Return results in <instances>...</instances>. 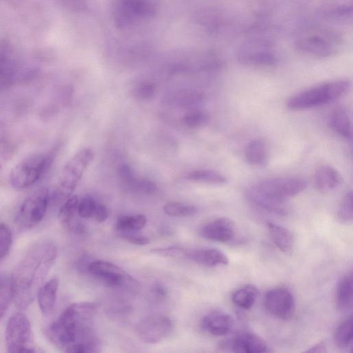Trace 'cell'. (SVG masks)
I'll list each match as a JSON object with an SVG mask.
<instances>
[{
	"label": "cell",
	"mask_w": 353,
	"mask_h": 353,
	"mask_svg": "<svg viewBox=\"0 0 353 353\" xmlns=\"http://www.w3.org/2000/svg\"><path fill=\"white\" fill-rule=\"evenodd\" d=\"M352 273L344 275L338 283L336 292V305L341 312H347L352 307Z\"/></svg>",
	"instance_id": "obj_24"
},
{
	"label": "cell",
	"mask_w": 353,
	"mask_h": 353,
	"mask_svg": "<svg viewBox=\"0 0 353 353\" xmlns=\"http://www.w3.org/2000/svg\"><path fill=\"white\" fill-rule=\"evenodd\" d=\"M117 233L119 237L134 245H145L150 243L148 237L137 234L136 232H121Z\"/></svg>",
	"instance_id": "obj_41"
},
{
	"label": "cell",
	"mask_w": 353,
	"mask_h": 353,
	"mask_svg": "<svg viewBox=\"0 0 353 353\" xmlns=\"http://www.w3.org/2000/svg\"><path fill=\"white\" fill-rule=\"evenodd\" d=\"M58 146H54L48 152L31 154L15 165L9 175L12 187L23 190L36 183L51 167Z\"/></svg>",
	"instance_id": "obj_3"
},
{
	"label": "cell",
	"mask_w": 353,
	"mask_h": 353,
	"mask_svg": "<svg viewBox=\"0 0 353 353\" xmlns=\"http://www.w3.org/2000/svg\"><path fill=\"white\" fill-rule=\"evenodd\" d=\"M351 81L347 79L324 83L300 92L286 101V108L297 111L327 104L344 96L350 89Z\"/></svg>",
	"instance_id": "obj_2"
},
{
	"label": "cell",
	"mask_w": 353,
	"mask_h": 353,
	"mask_svg": "<svg viewBox=\"0 0 353 353\" xmlns=\"http://www.w3.org/2000/svg\"><path fill=\"white\" fill-rule=\"evenodd\" d=\"M2 67H3L2 65L0 63V72H1V70L2 69Z\"/></svg>",
	"instance_id": "obj_46"
},
{
	"label": "cell",
	"mask_w": 353,
	"mask_h": 353,
	"mask_svg": "<svg viewBox=\"0 0 353 353\" xmlns=\"http://www.w3.org/2000/svg\"><path fill=\"white\" fill-rule=\"evenodd\" d=\"M109 216L108 208L103 203H97L92 217L97 222H104Z\"/></svg>",
	"instance_id": "obj_43"
},
{
	"label": "cell",
	"mask_w": 353,
	"mask_h": 353,
	"mask_svg": "<svg viewBox=\"0 0 353 353\" xmlns=\"http://www.w3.org/2000/svg\"><path fill=\"white\" fill-rule=\"evenodd\" d=\"M259 290L256 286L247 284L236 289L232 295V302L239 307L250 309L256 302Z\"/></svg>",
	"instance_id": "obj_26"
},
{
	"label": "cell",
	"mask_w": 353,
	"mask_h": 353,
	"mask_svg": "<svg viewBox=\"0 0 353 353\" xmlns=\"http://www.w3.org/2000/svg\"><path fill=\"white\" fill-rule=\"evenodd\" d=\"M264 305L271 314L280 319L289 320L295 313V299L286 288L268 290L264 297Z\"/></svg>",
	"instance_id": "obj_12"
},
{
	"label": "cell",
	"mask_w": 353,
	"mask_h": 353,
	"mask_svg": "<svg viewBox=\"0 0 353 353\" xmlns=\"http://www.w3.org/2000/svg\"><path fill=\"white\" fill-rule=\"evenodd\" d=\"M338 219L342 223H348L352 220V192H347L341 199L338 211Z\"/></svg>",
	"instance_id": "obj_34"
},
{
	"label": "cell",
	"mask_w": 353,
	"mask_h": 353,
	"mask_svg": "<svg viewBox=\"0 0 353 353\" xmlns=\"http://www.w3.org/2000/svg\"><path fill=\"white\" fill-rule=\"evenodd\" d=\"M244 155L246 161L255 167L265 166L269 159L266 143L260 139H253L248 143Z\"/></svg>",
	"instance_id": "obj_21"
},
{
	"label": "cell",
	"mask_w": 353,
	"mask_h": 353,
	"mask_svg": "<svg viewBox=\"0 0 353 353\" xmlns=\"http://www.w3.org/2000/svg\"><path fill=\"white\" fill-rule=\"evenodd\" d=\"M15 144L4 123L0 121V169L12 158Z\"/></svg>",
	"instance_id": "obj_28"
},
{
	"label": "cell",
	"mask_w": 353,
	"mask_h": 353,
	"mask_svg": "<svg viewBox=\"0 0 353 353\" xmlns=\"http://www.w3.org/2000/svg\"><path fill=\"white\" fill-rule=\"evenodd\" d=\"M152 11V5L146 0H115L113 6L114 21L120 27L150 16Z\"/></svg>",
	"instance_id": "obj_11"
},
{
	"label": "cell",
	"mask_w": 353,
	"mask_h": 353,
	"mask_svg": "<svg viewBox=\"0 0 353 353\" xmlns=\"http://www.w3.org/2000/svg\"><path fill=\"white\" fill-rule=\"evenodd\" d=\"M210 119L208 112L201 110H193L182 118L183 123L190 128H198L205 125Z\"/></svg>",
	"instance_id": "obj_33"
},
{
	"label": "cell",
	"mask_w": 353,
	"mask_h": 353,
	"mask_svg": "<svg viewBox=\"0 0 353 353\" xmlns=\"http://www.w3.org/2000/svg\"><path fill=\"white\" fill-rule=\"evenodd\" d=\"M13 301V288L12 279H0V320L6 312Z\"/></svg>",
	"instance_id": "obj_31"
},
{
	"label": "cell",
	"mask_w": 353,
	"mask_h": 353,
	"mask_svg": "<svg viewBox=\"0 0 353 353\" xmlns=\"http://www.w3.org/2000/svg\"><path fill=\"white\" fill-rule=\"evenodd\" d=\"M79 203V196L76 194L71 195L63 202L59 212V219L62 225L74 232H77L82 225L76 219Z\"/></svg>",
	"instance_id": "obj_19"
},
{
	"label": "cell",
	"mask_w": 353,
	"mask_h": 353,
	"mask_svg": "<svg viewBox=\"0 0 353 353\" xmlns=\"http://www.w3.org/2000/svg\"><path fill=\"white\" fill-rule=\"evenodd\" d=\"M330 128L339 135L347 139H352V127L350 116L343 107L334 109L329 117Z\"/></svg>",
	"instance_id": "obj_20"
},
{
	"label": "cell",
	"mask_w": 353,
	"mask_h": 353,
	"mask_svg": "<svg viewBox=\"0 0 353 353\" xmlns=\"http://www.w3.org/2000/svg\"><path fill=\"white\" fill-rule=\"evenodd\" d=\"M147 218L143 214L128 215L120 217L116 223L117 232H138L145 228Z\"/></svg>",
	"instance_id": "obj_30"
},
{
	"label": "cell",
	"mask_w": 353,
	"mask_h": 353,
	"mask_svg": "<svg viewBox=\"0 0 353 353\" xmlns=\"http://www.w3.org/2000/svg\"><path fill=\"white\" fill-rule=\"evenodd\" d=\"M1 279V278H0Z\"/></svg>",
	"instance_id": "obj_47"
},
{
	"label": "cell",
	"mask_w": 353,
	"mask_h": 353,
	"mask_svg": "<svg viewBox=\"0 0 353 353\" xmlns=\"http://www.w3.org/2000/svg\"><path fill=\"white\" fill-rule=\"evenodd\" d=\"M59 284V279L53 278L43 283L39 289L37 298L39 309L43 314H48L54 309L57 301Z\"/></svg>",
	"instance_id": "obj_18"
},
{
	"label": "cell",
	"mask_w": 353,
	"mask_h": 353,
	"mask_svg": "<svg viewBox=\"0 0 353 353\" xmlns=\"http://www.w3.org/2000/svg\"><path fill=\"white\" fill-rule=\"evenodd\" d=\"M87 271L107 287L122 288L132 294L140 290L141 285L137 280L110 262L93 261L89 263Z\"/></svg>",
	"instance_id": "obj_6"
},
{
	"label": "cell",
	"mask_w": 353,
	"mask_h": 353,
	"mask_svg": "<svg viewBox=\"0 0 353 353\" xmlns=\"http://www.w3.org/2000/svg\"><path fill=\"white\" fill-rule=\"evenodd\" d=\"M267 228L275 245L285 253L290 252L294 245V237L287 228L274 223H267Z\"/></svg>",
	"instance_id": "obj_22"
},
{
	"label": "cell",
	"mask_w": 353,
	"mask_h": 353,
	"mask_svg": "<svg viewBox=\"0 0 353 353\" xmlns=\"http://www.w3.org/2000/svg\"><path fill=\"white\" fill-rule=\"evenodd\" d=\"M186 179L191 181L211 185H222L227 183V177L222 173L209 169L193 170L188 172Z\"/></svg>",
	"instance_id": "obj_27"
},
{
	"label": "cell",
	"mask_w": 353,
	"mask_h": 353,
	"mask_svg": "<svg viewBox=\"0 0 353 353\" xmlns=\"http://www.w3.org/2000/svg\"><path fill=\"white\" fill-rule=\"evenodd\" d=\"M239 61L249 65L272 66L275 65L276 59L268 50L256 48L243 51L239 55Z\"/></svg>",
	"instance_id": "obj_25"
},
{
	"label": "cell",
	"mask_w": 353,
	"mask_h": 353,
	"mask_svg": "<svg viewBox=\"0 0 353 353\" xmlns=\"http://www.w3.org/2000/svg\"><path fill=\"white\" fill-rule=\"evenodd\" d=\"M335 345L340 349H346L352 343V318L350 316L336 327L334 335Z\"/></svg>",
	"instance_id": "obj_29"
},
{
	"label": "cell",
	"mask_w": 353,
	"mask_h": 353,
	"mask_svg": "<svg viewBox=\"0 0 353 353\" xmlns=\"http://www.w3.org/2000/svg\"><path fill=\"white\" fill-rule=\"evenodd\" d=\"M200 235L210 241L226 243L232 241L236 234L235 224L227 217L214 219L201 226Z\"/></svg>",
	"instance_id": "obj_13"
},
{
	"label": "cell",
	"mask_w": 353,
	"mask_h": 353,
	"mask_svg": "<svg viewBox=\"0 0 353 353\" xmlns=\"http://www.w3.org/2000/svg\"><path fill=\"white\" fill-rule=\"evenodd\" d=\"M342 43V37L336 30L325 27H310L300 32L296 45L305 54L327 57L335 54Z\"/></svg>",
	"instance_id": "obj_4"
},
{
	"label": "cell",
	"mask_w": 353,
	"mask_h": 353,
	"mask_svg": "<svg viewBox=\"0 0 353 353\" xmlns=\"http://www.w3.org/2000/svg\"><path fill=\"white\" fill-rule=\"evenodd\" d=\"M173 330V323L167 316H148L137 324L136 332L144 343H157L168 336Z\"/></svg>",
	"instance_id": "obj_10"
},
{
	"label": "cell",
	"mask_w": 353,
	"mask_h": 353,
	"mask_svg": "<svg viewBox=\"0 0 353 353\" xmlns=\"http://www.w3.org/2000/svg\"><path fill=\"white\" fill-rule=\"evenodd\" d=\"M188 256L195 263L207 266L226 265L229 259L222 251L216 248L196 249L188 252Z\"/></svg>",
	"instance_id": "obj_17"
},
{
	"label": "cell",
	"mask_w": 353,
	"mask_h": 353,
	"mask_svg": "<svg viewBox=\"0 0 353 353\" xmlns=\"http://www.w3.org/2000/svg\"><path fill=\"white\" fill-rule=\"evenodd\" d=\"M307 184L306 180L302 177L288 176L263 180L252 188L266 197L285 202L288 199L303 192Z\"/></svg>",
	"instance_id": "obj_8"
},
{
	"label": "cell",
	"mask_w": 353,
	"mask_h": 353,
	"mask_svg": "<svg viewBox=\"0 0 353 353\" xmlns=\"http://www.w3.org/2000/svg\"><path fill=\"white\" fill-rule=\"evenodd\" d=\"M50 196L46 188H40L29 196L21 204L18 221L21 226L29 228L43 219L50 203Z\"/></svg>",
	"instance_id": "obj_9"
},
{
	"label": "cell",
	"mask_w": 353,
	"mask_h": 353,
	"mask_svg": "<svg viewBox=\"0 0 353 353\" xmlns=\"http://www.w3.org/2000/svg\"><path fill=\"white\" fill-rule=\"evenodd\" d=\"M127 188L133 192L143 195H152L157 190L156 184L147 179H135Z\"/></svg>",
	"instance_id": "obj_35"
},
{
	"label": "cell",
	"mask_w": 353,
	"mask_h": 353,
	"mask_svg": "<svg viewBox=\"0 0 353 353\" xmlns=\"http://www.w3.org/2000/svg\"><path fill=\"white\" fill-rule=\"evenodd\" d=\"M151 293L158 300H163L168 296L166 288L161 283L156 282L151 288Z\"/></svg>",
	"instance_id": "obj_44"
},
{
	"label": "cell",
	"mask_w": 353,
	"mask_h": 353,
	"mask_svg": "<svg viewBox=\"0 0 353 353\" xmlns=\"http://www.w3.org/2000/svg\"><path fill=\"white\" fill-rule=\"evenodd\" d=\"M12 242V233L5 223H0V261L9 252Z\"/></svg>",
	"instance_id": "obj_36"
},
{
	"label": "cell",
	"mask_w": 353,
	"mask_h": 353,
	"mask_svg": "<svg viewBox=\"0 0 353 353\" xmlns=\"http://www.w3.org/2000/svg\"><path fill=\"white\" fill-rule=\"evenodd\" d=\"M234 352L259 353L269 352L267 343L252 332H243L221 345Z\"/></svg>",
	"instance_id": "obj_14"
},
{
	"label": "cell",
	"mask_w": 353,
	"mask_h": 353,
	"mask_svg": "<svg viewBox=\"0 0 353 353\" xmlns=\"http://www.w3.org/2000/svg\"><path fill=\"white\" fill-rule=\"evenodd\" d=\"M178 99H179L178 103L182 106L190 107L201 103L203 100V95L197 91L189 90L183 92Z\"/></svg>",
	"instance_id": "obj_38"
},
{
	"label": "cell",
	"mask_w": 353,
	"mask_h": 353,
	"mask_svg": "<svg viewBox=\"0 0 353 353\" xmlns=\"http://www.w3.org/2000/svg\"><path fill=\"white\" fill-rule=\"evenodd\" d=\"M156 85L152 83H143L136 87L134 96L141 101L151 99L156 94Z\"/></svg>",
	"instance_id": "obj_40"
},
{
	"label": "cell",
	"mask_w": 353,
	"mask_h": 353,
	"mask_svg": "<svg viewBox=\"0 0 353 353\" xmlns=\"http://www.w3.org/2000/svg\"><path fill=\"white\" fill-rule=\"evenodd\" d=\"M165 214L174 217H186L194 215L197 209L194 205H185L177 202H171L163 206Z\"/></svg>",
	"instance_id": "obj_32"
},
{
	"label": "cell",
	"mask_w": 353,
	"mask_h": 353,
	"mask_svg": "<svg viewBox=\"0 0 353 353\" xmlns=\"http://www.w3.org/2000/svg\"><path fill=\"white\" fill-rule=\"evenodd\" d=\"M151 252L154 254L168 258L182 259L188 256V252L179 246L154 248L151 250Z\"/></svg>",
	"instance_id": "obj_37"
},
{
	"label": "cell",
	"mask_w": 353,
	"mask_h": 353,
	"mask_svg": "<svg viewBox=\"0 0 353 353\" xmlns=\"http://www.w3.org/2000/svg\"><path fill=\"white\" fill-rule=\"evenodd\" d=\"M93 157V152L90 149L83 148L77 152L66 163L52 195V199L54 203L64 202L72 195L78 182Z\"/></svg>",
	"instance_id": "obj_5"
},
{
	"label": "cell",
	"mask_w": 353,
	"mask_h": 353,
	"mask_svg": "<svg viewBox=\"0 0 353 353\" xmlns=\"http://www.w3.org/2000/svg\"><path fill=\"white\" fill-rule=\"evenodd\" d=\"M342 181L340 173L330 165H321L316 170L313 176L315 188L323 193L328 192L337 188Z\"/></svg>",
	"instance_id": "obj_16"
},
{
	"label": "cell",
	"mask_w": 353,
	"mask_h": 353,
	"mask_svg": "<svg viewBox=\"0 0 353 353\" xmlns=\"http://www.w3.org/2000/svg\"><path fill=\"white\" fill-rule=\"evenodd\" d=\"M57 255V247L49 240L39 241L28 249L11 278L16 306L25 309L31 304Z\"/></svg>",
	"instance_id": "obj_1"
},
{
	"label": "cell",
	"mask_w": 353,
	"mask_h": 353,
	"mask_svg": "<svg viewBox=\"0 0 353 353\" xmlns=\"http://www.w3.org/2000/svg\"><path fill=\"white\" fill-rule=\"evenodd\" d=\"M32 328L28 317L22 313H16L8 320L5 332L6 346L8 352L32 353Z\"/></svg>",
	"instance_id": "obj_7"
},
{
	"label": "cell",
	"mask_w": 353,
	"mask_h": 353,
	"mask_svg": "<svg viewBox=\"0 0 353 353\" xmlns=\"http://www.w3.org/2000/svg\"><path fill=\"white\" fill-rule=\"evenodd\" d=\"M232 317L223 311H213L203 316L200 321L201 327L214 336H225L232 329Z\"/></svg>",
	"instance_id": "obj_15"
},
{
	"label": "cell",
	"mask_w": 353,
	"mask_h": 353,
	"mask_svg": "<svg viewBox=\"0 0 353 353\" xmlns=\"http://www.w3.org/2000/svg\"><path fill=\"white\" fill-rule=\"evenodd\" d=\"M326 352V345L323 341L319 342L305 351V352L312 353H325Z\"/></svg>",
	"instance_id": "obj_45"
},
{
	"label": "cell",
	"mask_w": 353,
	"mask_h": 353,
	"mask_svg": "<svg viewBox=\"0 0 353 353\" xmlns=\"http://www.w3.org/2000/svg\"><path fill=\"white\" fill-rule=\"evenodd\" d=\"M246 195L250 202L263 210L279 215H285L288 213V208L285 202L278 201L266 197L253 188L248 190Z\"/></svg>",
	"instance_id": "obj_23"
},
{
	"label": "cell",
	"mask_w": 353,
	"mask_h": 353,
	"mask_svg": "<svg viewBox=\"0 0 353 353\" xmlns=\"http://www.w3.org/2000/svg\"><path fill=\"white\" fill-rule=\"evenodd\" d=\"M97 201L90 196H85L79 201L78 215L83 219L92 218Z\"/></svg>",
	"instance_id": "obj_39"
},
{
	"label": "cell",
	"mask_w": 353,
	"mask_h": 353,
	"mask_svg": "<svg viewBox=\"0 0 353 353\" xmlns=\"http://www.w3.org/2000/svg\"><path fill=\"white\" fill-rule=\"evenodd\" d=\"M119 176L126 187H128L136 179L132 170L128 165H122L119 167Z\"/></svg>",
	"instance_id": "obj_42"
}]
</instances>
